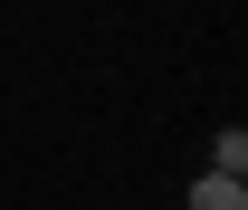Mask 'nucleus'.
<instances>
[{"instance_id": "nucleus-1", "label": "nucleus", "mask_w": 248, "mask_h": 210, "mask_svg": "<svg viewBox=\"0 0 248 210\" xmlns=\"http://www.w3.org/2000/svg\"><path fill=\"white\" fill-rule=\"evenodd\" d=\"M210 172H229V181L248 191V134H239V124H219V134H210Z\"/></svg>"}, {"instance_id": "nucleus-2", "label": "nucleus", "mask_w": 248, "mask_h": 210, "mask_svg": "<svg viewBox=\"0 0 248 210\" xmlns=\"http://www.w3.org/2000/svg\"><path fill=\"white\" fill-rule=\"evenodd\" d=\"M191 210H248V191L229 172H201V181H191Z\"/></svg>"}]
</instances>
